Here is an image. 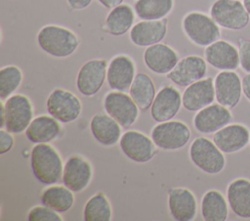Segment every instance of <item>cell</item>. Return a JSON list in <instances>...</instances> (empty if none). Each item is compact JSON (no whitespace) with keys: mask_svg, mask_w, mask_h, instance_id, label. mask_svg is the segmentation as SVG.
Returning <instances> with one entry per match:
<instances>
[{"mask_svg":"<svg viewBox=\"0 0 250 221\" xmlns=\"http://www.w3.org/2000/svg\"><path fill=\"white\" fill-rule=\"evenodd\" d=\"M61 130L58 120L52 116L42 115L31 121L25 129V136L30 142L35 144L49 143L59 137Z\"/></svg>","mask_w":250,"mask_h":221,"instance_id":"cell-26","label":"cell"},{"mask_svg":"<svg viewBox=\"0 0 250 221\" xmlns=\"http://www.w3.org/2000/svg\"><path fill=\"white\" fill-rule=\"evenodd\" d=\"M93 0H67L68 6L72 10H83L90 6Z\"/></svg>","mask_w":250,"mask_h":221,"instance_id":"cell-37","label":"cell"},{"mask_svg":"<svg viewBox=\"0 0 250 221\" xmlns=\"http://www.w3.org/2000/svg\"><path fill=\"white\" fill-rule=\"evenodd\" d=\"M104 7L107 9H113L118 5L123 4L124 0H98Z\"/></svg>","mask_w":250,"mask_h":221,"instance_id":"cell-39","label":"cell"},{"mask_svg":"<svg viewBox=\"0 0 250 221\" xmlns=\"http://www.w3.org/2000/svg\"><path fill=\"white\" fill-rule=\"evenodd\" d=\"M239 66L241 69L250 73V39H241L239 41Z\"/></svg>","mask_w":250,"mask_h":221,"instance_id":"cell-35","label":"cell"},{"mask_svg":"<svg viewBox=\"0 0 250 221\" xmlns=\"http://www.w3.org/2000/svg\"><path fill=\"white\" fill-rule=\"evenodd\" d=\"M215 97L219 104L232 109L240 101L242 80L234 70H223L214 80Z\"/></svg>","mask_w":250,"mask_h":221,"instance_id":"cell-12","label":"cell"},{"mask_svg":"<svg viewBox=\"0 0 250 221\" xmlns=\"http://www.w3.org/2000/svg\"><path fill=\"white\" fill-rule=\"evenodd\" d=\"M29 221H62V218L56 210L46 205H37L31 208L27 214Z\"/></svg>","mask_w":250,"mask_h":221,"instance_id":"cell-34","label":"cell"},{"mask_svg":"<svg viewBox=\"0 0 250 221\" xmlns=\"http://www.w3.org/2000/svg\"><path fill=\"white\" fill-rule=\"evenodd\" d=\"M213 142L225 154L238 152L250 143V131L240 124H229L216 131Z\"/></svg>","mask_w":250,"mask_h":221,"instance_id":"cell-20","label":"cell"},{"mask_svg":"<svg viewBox=\"0 0 250 221\" xmlns=\"http://www.w3.org/2000/svg\"><path fill=\"white\" fill-rule=\"evenodd\" d=\"M5 116V128L11 133H21L27 129L33 118V108L29 98L23 94H14L1 105Z\"/></svg>","mask_w":250,"mask_h":221,"instance_id":"cell-6","label":"cell"},{"mask_svg":"<svg viewBox=\"0 0 250 221\" xmlns=\"http://www.w3.org/2000/svg\"><path fill=\"white\" fill-rule=\"evenodd\" d=\"M182 104L180 92L172 86H166L156 93L150 106V115L157 123L170 121L178 114Z\"/></svg>","mask_w":250,"mask_h":221,"instance_id":"cell-18","label":"cell"},{"mask_svg":"<svg viewBox=\"0 0 250 221\" xmlns=\"http://www.w3.org/2000/svg\"><path fill=\"white\" fill-rule=\"evenodd\" d=\"M93 177V168L90 162L81 156H72L63 166L62 183L74 193L86 189Z\"/></svg>","mask_w":250,"mask_h":221,"instance_id":"cell-13","label":"cell"},{"mask_svg":"<svg viewBox=\"0 0 250 221\" xmlns=\"http://www.w3.org/2000/svg\"><path fill=\"white\" fill-rule=\"evenodd\" d=\"M135 14V10L128 4H121L111 9L104 22L106 31L113 36L124 35L133 27Z\"/></svg>","mask_w":250,"mask_h":221,"instance_id":"cell-27","label":"cell"},{"mask_svg":"<svg viewBox=\"0 0 250 221\" xmlns=\"http://www.w3.org/2000/svg\"><path fill=\"white\" fill-rule=\"evenodd\" d=\"M227 200L230 210L239 218L250 219V180L236 178L227 188Z\"/></svg>","mask_w":250,"mask_h":221,"instance_id":"cell-24","label":"cell"},{"mask_svg":"<svg viewBox=\"0 0 250 221\" xmlns=\"http://www.w3.org/2000/svg\"><path fill=\"white\" fill-rule=\"evenodd\" d=\"M179 60L178 53L163 43L146 47L144 52V62L146 66L156 74H168L173 70Z\"/></svg>","mask_w":250,"mask_h":221,"instance_id":"cell-21","label":"cell"},{"mask_svg":"<svg viewBox=\"0 0 250 221\" xmlns=\"http://www.w3.org/2000/svg\"><path fill=\"white\" fill-rule=\"evenodd\" d=\"M129 94L141 110H147L156 95L153 81L146 73L140 72L136 74L129 89Z\"/></svg>","mask_w":250,"mask_h":221,"instance_id":"cell-29","label":"cell"},{"mask_svg":"<svg viewBox=\"0 0 250 221\" xmlns=\"http://www.w3.org/2000/svg\"><path fill=\"white\" fill-rule=\"evenodd\" d=\"M119 146L123 154L136 163H146L156 154V145L152 139L137 130H128L123 133Z\"/></svg>","mask_w":250,"mask_h":221,"instance_id":"cell-11","label":"cell"},{"mask_svg":"<svg viewBox=\"0 0 250 221\" xmlns=\"http://www.w3.org/2000/svg\"><path fill=\"white\" fill-rule=\"evenodd\" d=\"M107 61L105 59H91L85 62L78 71L76 88L85 96H93L102 89L106 79Z\"/></svg>","mask_w":250,"mask_h":221,"instance_id":"cell-10","label":"cell"},{"mask_svg":"<svg viewBox=\"0 0 250 221\" xmlns=\"http://www.w3.org/2000/svg\"><path fill=\"white\" fill-rule=\"evenodd\" d=\"M111 216L109 201L101 192L91 197L84 205L83 218L85 221H109Z\"/></svg>","mask_w":250,"mask_h":221,"instance_id":"cell-32","label":"cell"},{"mask_svg":"<svg viewBox=\"0 0 250 221\" xmlns=\"http://www.w3.org/2000/svg\"><path fill=\"white\" fill-rule=\"evenodd\" d=\"M14 146V137L7 129H0V154L4 155Z\"/></svg>","mask_w":250,"mask_h":221,"instance_id":"cell-36","label":"cell"},{"mask_svg":"<svg viewBox=\"0 0 250 221\" xmlns=\"http://www.w3.org/2000/svg\"><path fill=\"white\" fill-rule=\"evenodd\" d=\"M136 76L134 60L125 55L114 56L106 72V81L110 89L118 92H126L130 89Z\"/></svg>","mask_w":250,"mask_h":221,"instance_id":"cell-16","label":"cell"},{"mask_svg":"<svg viewBox=\"0 0 250 221\" xmlns=\"http://www.w3.org/2000/svg\"><path fill=\"white\" fill-rule=\"evenodd\" d=\"M183 29L187 37L199 47H207L221 37V29L217 22L201 12H190L183 18Z\"/></svg>","mask_w":250,"mask_h":221,"instance_id":"cell-3","label":"cell"},{"mask_svg":"<svg viewBox=\"0 0 250 221\" xmlns=\"http://www.w3.org/2000/svg\"><path fill=\"white\" fill-rule=\"evenodd\" d=\"M210 16L220 27L229 30L244 29L250 22V14L239 0H216L210 8Z\"/></svg>","mask_w":250,"mask_h":221,"instance_id":"cell-5","label":"cell"},{"mask_svg":"<svg viewBox=\"0 0 250 221\" xmlns=\"http://www.w3.org/2000/svg\"><path fill=\"white\" fill-rule=\"evenodd\" d=\"M120 125L108 114L98 113L90 122V130L94 138L104 146L116 144L121 137Z\"/></svg>","mask_w":250,"mask_h":221,"instance_id":"cell-25","label":"cell"},{"mask_svg":"<svg viewBox=\"0 0 250 221\" xmlns=\"http://www.w3.org/2000/svg\"><path fill=\"white\" fill-rule=\"evenodd\" d=\"M174 0H137L134 10L144 20L165 18L173 10Z\"/></svg>","mask_w":250,"mask_h":221,"instance_id":"cell-31","label":"cell"},{"mask_svg":"<svg viewBox=\"0 0 250 221\" xmlns=\"http://www.w3.org/2000/svg\"><path fill=\"white\" fill-rule=\"evenodd\" d=\"M37 43L41 50L55 57H67L79 47V37L70 29L49 24L43 26L37 34Z\"/></svg>","mask_w":250,"mask_h":221,"instance_id":"cell-2","label":"cell"},{"mask_svg":"<svg viewBox=\"0 0 250 221\" xmlns=\"http://www.w3.org/2000/svg\"><path fill=\"white\" fill-rule=\"evenodd\" d=\"M229 203L217 190L207 191L201 200V214L205 221H225L229 215Z\"/></svg>","mask_w":250,"mask_h":221,"instance_id":"cell-28","label":"cell"},{"mask_svg":"<svg viewBox=\"0 0 250 221\" xmlns=\"http://www.w3.org/2000/svg\"><path fill=\"white\" fill-rule=\"evenodd\" d=\"M190 138L188 127L181 121H166L151 130V139L156 147L163 150H178L187 145Z\"/></svg>","mask_w":250,"mask_h":221,"instance_id":"cell-7","label":"cell"},{"mask_svg":"<svg viewBox=\"0 0 250 221\" xmlns=\"http://www.w3.org/2000/svg\"><path fill=\"white\" fill-rule=\"evenodd\" d=\"M207 73V62L199 55H188L178 61L167 78L180 87H188L201 80Z\"/></svg>","mask_w":250,"mask_h":221,"instance_id":"cell-14","label":"cell"},{"mask_svg":"<svg viewBox=\"0 0 250 221\" xmlns=\"http://www.w3.org/2000/svg\"><path fill=\"white\" fill-rule=\"evenodd\" d=\"M242 92L244 96L250 101V73L242 78Z\"/></svg>","mask_w":250,"mask_h":221,"instance_id":"cell-38","label":"cell"},{"mask_svg":"<svg viewBox=\"0 0 250 221\" xmlns=\"http://www.w3.org/2000/svg\"><path fill=\"white\" fill-rule=\"evenodd\" d=\"M189 158L194 166L208 174H218L226 166L224 153L210 139L200 136L189 147Z\"/></svg>","mask_w":250,"mask_h":221,"instance_id":"cell-4","label":"cell"},{"mask_svg":"<svg viewBox=\"0 0 250 221\" xmlns=\"http://www.w3.org/2000/svg\"><path fill=\"white\" fill-rule=\"evenodd\" d=\"M167 34V19L142 20L133 25L130 39L138 47H149L160 43Z\"/></svg>","mask_w":250,"mask_h":221,"instance_id":"cell-23","label":"cell"},{"mask_svg":"<svg viewBox=\"0 0 250 221\" xmlns=\"http://www.w3.org/2000/svg\"><path fill=\"white\" fill-rule=\"evenodd\" d=\"M204 58L208 64L221 71L235 70L239 66L238 50L226 40L219 39L205 47Z\"/></svg>","mask_w":250,"mask_h":221,"instance_id":"cell-15","label":"cell"},{"mask_svg":"<svg viewBox=\"0 0 250 221\" xmlns=\"http://www.w3.org/2000/svg\"><path fill=\"white\" fill-rule=\"evenodd\" d=\"M30 167L35 178L46 185H52L62 177V161L59 152L48 143L36 144L30 154Z\"/></svg>","mask_w":250,"mask_h":221,"instance_id":"cell-1","label":"cell"},{"mask_svg":"<svg viewBox=\"0 0 250 221\" xmlns=\"http://www.w3.org/2000/svg\"><path fill=\"white\" fill-rule=\"evenodd\" d=\"M22 72L16 65H7L0 70V98L7 99L22 82Z\"/></svg>","mask_w":250,"mask_h":221,"instance_id":"cell-33","label":"cell"},{"mask_svg":"<svg viewBox=\"0 0 250 221\" xmlns=\"http://www.w3.org/2000/svg\"><path fill=\"white\" fill-rule=\"evenodd\" d=\"M46 107L52 117L63 124L75 121L82 110L79 98L72 92L62 89L52 91L47 98Z\"/></svg>","mask_w":250,"mask_h":221,"instance_id":"cell-8","label":"cell"},{"mask_svg":"<svg viewBox=\"0 0 250 221\" xmlns=\"http://www.w3.org/2000/svg\"><path fill=\"white\" fill-rule=\"evenodd\" d=\"M215 98L214 80L207 77L187 87L182 95V103L188 111L195 112L212 104Z\"/></svg>","mask_w":250,"mask_h":221,"instance_id":"cell-19","label":"cell"},{"mask_svg":"<svg viewBox=\"0 0 250 221\" xmlns=\"http://www.w3.org/2000/svg\"><path fill=\"white\" fill-rule=\"evenodd\" d=\"M41 203L59 213L69 210L74 203L73 192L65 186H50L41 194Z\"/></svg>","mask_w":250,"mask_h":221,"instance_id":"cell-30","label":"cell"},{"mask_svg":"<svg viewBox=\"0 0 250 221\" xmlns=\"http://www.w3.org/2000/svg\"><path fill=\"white\" fill-rule=\"evenodd\" d=\"M168 206L171 216L177 221H191L197 213V203L191 191L172 188L168 192Z\"/></svg>","mask_w":250,"mask_h":221,"instance_id":"cell-22","label":"cell"},{"mask_svg":"<svg viewBox=\"0 0 250 221\" xmlns=\"http://www.w3.org/2000/svg\"><path fill=\"white\" fill-rule=\"evenodd\" d=\"M231 121L232 114L229 109L216 103L199 110L193 118V126L201 133H213L230 124Z\"/></svg>","mask_w":250,"mask_h":221,"instance_id":"cell-17","label":"cell"},{"mask_svg":"<svg viewBox=\"0 0 250 221\" xmlns=\"http://www.w3.org/2000/svg\"><path fill=\"white\" fill-rule=\"evenodd\" d=\"M242 2H243V4H244V6H245L247 12L250 14V0H243Z\"/></svg>","mask_w":250,"mask_h":221,"instance_id":"cell-40","label":"cell"},{"mask_svg":"<svg viewBox=\"0 0 250 221\" xmlns=\"http://www.w3.org/2000/svg\"><path fill=\"white\" fill-rule=\"evenodd\" d=\"M104 107L122 128H130L138 119L139 107L132 97L122 92H111L105 94Z\"/></svg>","mask_w":250,"mask_h":221,"instance_id":"cell-9","label":"cell"}]
</instances>
